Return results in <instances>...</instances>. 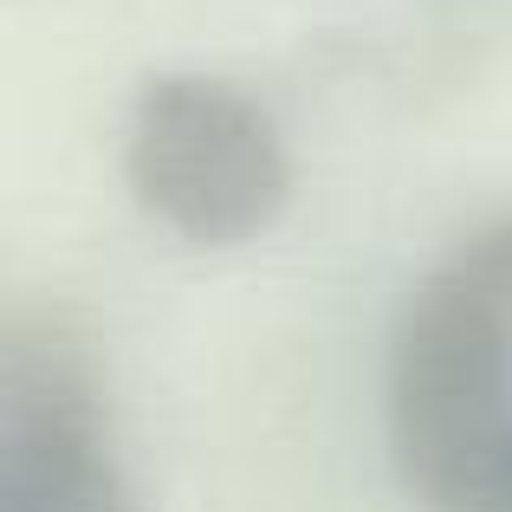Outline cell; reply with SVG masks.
<instances>
[{
    "label": "cell",
    "instance_id": "obj_4",
    "mask_svg": "<svg viewBox=\"0 0 512 512\" xmlns=\"http://www.w3.org/2000/svg\"><path fill=\"white\" fill-rule=\"evenodd\" d=\"M474 512H512V428H506L500 454H493L487 480H480V500H474Z\"/></svg>",
    "mask_w": 512,
    "mask_h": 512
},
{
    "label": "cell",
    "instance_id": "obj_2",
    "mask_svg": "<svg viewBox=\"0 0 512 512\" xmlns=\"http://www.w3.org/2000/svg\"><path fill=\"white\" fill-rule=\"evenodd\" d=\"M124 182L169 234L247 247L286 214L292 150L273 111L214 72H156L130 104Z\"/></svg>",
    "mask_w": 512,
    "mask_h": 512
},
{
    "label": "cell",
    "instance_id": "obj_3",
    "mask_svg": "<svg viewBox=\"0 0 512 512\" xmlns=\"http://www.w3.org/2000/svg\"><path fill=\"white\" fill-rule=\"evenodd\" d=\"M0 512H130L91 363L59 325L0 338Z\"/></svg>",
    "mask_w": 512,
    "mask_h": 512
},
{
    "label": "cell",
    "instance_id": "obj_1",
    "mask_svg": "<svg viewBox=\"0 0 512 512\" xmlns=\"http://www.w3.org/2000/svg\"><path fill=\"white\" fill-rule=\"evenodd\" d=\"M512 428V214L467 234L402 299L389 338V454L428 512H474Z\"/></svg>",
    "mask_w": 512,
    "mask_h": 512
}]
</instances>
